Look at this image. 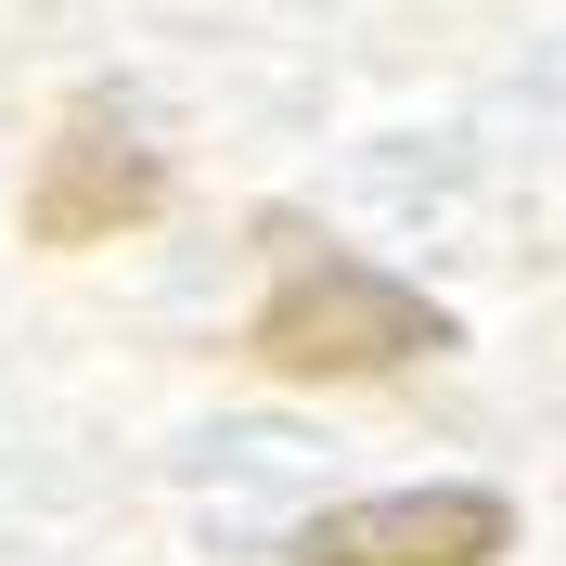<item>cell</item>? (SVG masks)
Returning <instances> with one entry per match:
<instances>
[{
  "label": "cell",
  "instance_id": "1",
  "mask_svg": "<svg viewBox=\"0 0 566 566\" xmlns=\"http://www.w3.org/2000/svg\"><path fill=\"white\" fill-rule=\"evenodd\" d=\"M438 348H451L438 296H412L399 271H374L348 245H310L296 219H271V296L245 322V360L271 387H387Z\"/></svg>",
  "mask_w": 566,
  "mask_h": 566
},
{
  "label": "cell",
  "instance_id": "2",
  "mask_svg": "<svg viewBox=\"0 0 566 566\" xmlns=\"http://www.w3.org/2000/svg\"><path fill=\"white\" fill-rule=\"evenodd\" d=\"M155 219H168V155H155L104 91L65 104L52 142H39V180H27V232L52 258H77V245H129V232H155Z\"/></svg>",
  "mask_w": 566,
  "mask_h": 566
},
{
  "label": "cell",
  "instance_id": "3",
  "mask_svg": "<svg viewBox=\"0 0 566 566\" xmlns=\"http://www.w3.org/2000/svg\"><path fill=\"white\" fill-rule=\"evenodd\" d=\"M502 554H515L502 490H387L296 528V566H502Z\"/></svg>",
  "mask_w": 566,
  "mask_h": 566
}]
</instances>
